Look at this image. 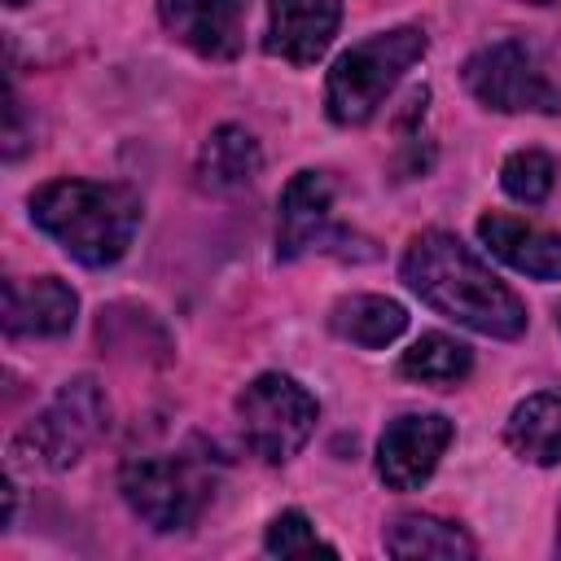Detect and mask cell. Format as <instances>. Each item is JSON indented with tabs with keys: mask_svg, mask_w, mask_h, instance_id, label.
Segmentation results:
<instances>
[{
	"mask_svg": "<svg viewBox=\"0 0 561 561\" xmlns=\"http://www.w3.org/2000/svg\"><path fill=\"white\" fill-rule=\"evenodd\" d=\"M403 280L408 289L434 307L438 316L486 333V337H522L526 329V307L522 298L451 232H421L412 237L403 254Z\"/></svg>",
	"mask_w": 561,
	"mask_h": 561,
	"instance_id": "1",
	"label": "cell"
},
{
	"mask_svg": "<svg viewBox=\"0 0 561 561\" xmlns=\"http://www.w3.org/2000/svg\"><path fill=\"white\" fill-rule=\"evenodd\" d=\"M31 219L83 267H110L136 237L140 197L127 184L53 180L31 197Z\"/></svg>",
	"mask_w": 561,
	"mask_h": 561,
	"instance_id": "2",
	"label": "cell"
},
{
	"mask_svg": "<svg viewBox=\"0 0 561 561\" xmlns=\"http://www.w3.org/2000/svg\"><path fill=\"white\" fill-rule=\"evenodd\" d=\"M430 39L421 26H394L381 35L359 39L355 48H346L324 83V105L329 118L342 127H359L377 114V105L390 96V88L403 79V70H412L425 57Z\"/></svg>",
	"mask_w": 561,
	"mask_h": 561,
	"instance_id": "3",
	"label": "cell"
},
{
	"mask_svg": "<svg viewBox=\"0 0 561 561\" xmlns=\"http://www.w3.org/2000/svg\"><path fill=\"white\" fill-rule=\"evenodd\" d=\"M316 412H320L316 399L285 373H263L237 394L241 434H245L250 451L272 465L302 451V443L316 430Z\"/></svg>",
	"mask_w": 561,
	"mask_h": 561,
	"instance_id": "4",
	"label": "cell"
},
{
	"mask_svg": "<svg viewBox=\"0 0 561 561\" xmlns=\"http://www.w3.org/2000/svg\"><path fill=\"white\" fill-rule=\"evenodd\" d=\"M105 430H110L105 390L96 386V377H75L26 425L18 447H31V456H39V465H48V469H70Z\"/></svg>",
	"mask_w": 561,
	"mask_h": 561,
	"instance_id": "5",
	"label": "cell"
},
{
	"mask_svg": "<svg viewBox=\"0 0 561 561\" xmlns=\"http://www.w3.org/2000/svg\"><path fill=\"white\" fill-rule=\"evenodd\" d=\"M123 500L153 530H188L206 504V478L184 456H136L123 465Z\"/></svg>",
	"mask_w": 561,
	"mask_h": 561,
	"instance_id": "6",
	"label": "cell"
},
{
	"mask_svg": "<svg viewBox=\"0 0 561 561\" xmlns=\"http://www.w3.org/2000/svg\"><path fill=\"white\" fill-rule=\"evenodd\" d=\"M465 83L486 110H500V114H522V110L557 114L561 110V92L548 83L535 53L517 39H495L478 48L465 61Z\"/></svg>",
	"mask_w": 561,
	"mask_h": 561,
	"instance_id": "7",
	"label": "cell"
},
{
	"mask_svg": "<svg viewBox=\"0 0 561 561\" xmlns=\"http://www.w3.org/2000/svg\"><path fill=\"white\" fill-rule=\"evenodd\" d=\"M355 237L333 224V184L324 171H298L280 193V228H276V259H298L307 250L351 254Z\"/></svg>",
	"mask_w": 561,
	"mask_h": 561,
	"instance_id": "8",
	"label": "cell"
},
{
	"mask_svg": "<svg viewBox=\"0 0 561 561\" xmlns=\"http://www.w3.org/2000/svg\"><path fill=\"white\" fill-rule=\"evenodd\" d=\"M451 421L438 412H416V416H399L381 430L377 438V473L386 486L394 491H416L421 482H430V473L438 469L447 443H451Z\"/></svg>",
	"mask_w": 561,
	"mask_h": 561,
	"instance_id": "9",
	"label": "cell"
},
{
	"mask_svg": "<svg viewBox=\"0 0 561 561\" xmlns=\"http://www.w3.org/2000/svg\"><path fill=\"white\" fill-rule=\"evenodd\" d=\"M337 22H342L337 0H272L263 48L280 61L307 66L333 44Z\"/></svg>",
	"mask_w": 561,
	"mask_h": 561,
	"instance_id": "10",
	"label": "cell"
},
{
	"mask_svg": "<svg viewBox=\"0 0 561 561\" xmlns=\"http://www.w3.org/2000/svg\"><path fill=\"white\" fill-rule=\"evenodd\" d=\"M158 13L162 26L202 57L224 61L241 53V35H245L241 0H158Z\"/></svg>",
	"mask_w": 561,
	"mask_h": 561,
	"instance_id": "11",
	"label": "cell"
},
{
	"mask_svg": "<svg viewBox=\"0 0 561 561\" xmlns=\"http://www.w3.org/2000/svg\"><path fill=\"white\" fill-rule=\"evenodd\" d=\"M79 316V298L57 276L4 280V329L13 337H61Z\"/></svg>",
	"mask_w": 561,
	"mask_h": 561,
	"instance_id": "12",
	"label": "cell"
},
{
	"mask_svg": "<svg viewBox=\"0 0 561 561\" xmlns=\"http://www.w3.org/2000/svg\"><path fill=\"white\" fill-rule=\"evenodd\" d=\"M478 237L513 272H526L535 280H561V237L557 232H543L526 219L491 210V215L478 219Z\"/></svg>",
	"mask_w": 561,
	"mask_h": 561,
	"instance_id": "13",
	"label": "cell"
},
{
	"mask_svg": "<svg viewBox=\"0 0 561 561\" xmlns=\"http://www.w3.org/2000/svg\"><path fill=\"white\" fill-rule=\"evenodd\" d=\"M263 167V153H259V140L237 127V123H224L206 136L202 153H197V180L202 188L210 193H237L245 188Z\"/></svg>",
	"mask_w": 561,
	"mask_h": 561,
	"instance_id": "14",
	"label": "cell"
},
{
	"mask_svg": "<svg viewBox=\"0 0 561 561\" xmlns=\"http://www.w3.org/2000/svg\"><path fill=\"white\" fill-rule=\"evenodd\" d=\"M504 438L517 456L535 465H557L561 460V394H530L526 403L513 408Z\"/></svg>",
	"mask_w": 561,
	"mask_h": 561,
	"instance_id": "15",
	"label": "cell"
},
{
	"mask_svg": "<svg viewBox=\"0 0 561 561\" xmlns=\"http://www.w3.org/2000/svg\"><path fill=\"white\" fill-rule=\"evenodd\" d=\"M333 333L346 337V342H359V346H390L403 329H408V311L394 302V298H381V294H351L333 307L329 316Z\"/></svg>",
	"mask_w": 561,
	"mask_h": 561,
	"instance_id": "16",
	"label": "cell"
},
{
	"mask_svg": "<svg viewBox=\"0 0 561 561\" xmlns=\"http://www.w3.org/2000/svg\"><path fill=\"white\" fill-rule=\"evenodd\" d=\"M386 552L390 557H473V539L443 517L408 513L386 526Z\"/></svg>",
	"mask_w": 561,
	"mask_h": 561,
	"instance_id": "17",
	"label": "cell"
},
{
	"mask_svg": "<svg viewBox=\"0 0 561 561\" xmlns=\"http://www.w3.org/2000/svg\"><path fill=\"white\" fill-rule=\"evenodd\" d=\"M469 368H473L469 346L456 342V337H447V333L416 337L403 351V359H399V373L412 377V381H425V386H456V381L469 377Z\"/></svg>",
	"mask_w": 561,
	"mask_h": 561,
	"instance_id": "18",
	"label": "cell"
},
{
	"mask_svg": "<svg viewBox=\"0 0 561 561\" xmlns=\"http://www.w3.org/2000/svg\"><path fill=\"white\" fill-rule=\"evenodd\" d=\"M552 180H557V167L543 149H517L504 158L500 167V184L513 202H526V206H539L548 193H552Z\"/></svg>",
	"mask_w": 561,
	"mask_h": 561,
	"instance_id": "19",
	"label": "cell"
},
{
	"mask_svg": "<svg viewBox=\"0 0 561 561\" xmlns=\"http://www.w3.org/2000/svg\"><path fill=\"white\" fill-rule=\"evenodd\" d=\"M263 548L276 552V557H307V552H329V557H333V552H337L333 543H324V539L316 535V526H311L307 513H298V508L272 517V526H267V535H263Z\"/></svg>",
	"mask_w": 561,
	"mask_h": 561,
	"instance_id": "20",
	"label": "cell"
},
{
	"mask_svg": "<svg viewBox=\"0 0 561 561\" xmlns=\"http://www.w3.org/2000/svg\"><path fill=\"white\" fill-rule=\"evenodd\" d=\"M4 4H9V9H18V4H26V0H4Z\"/></svg>",
	"mask_w": 561,
	"mask_h": 561,
	"instance_id": "21",
	"label": "cell"
},
{
	"mask_svg": "<svg viewBox=\"0 0 561 561\" xmlns=\"http://www.w3.org/2000/svg\"><path fill=\"white\" fill-rule=\"evenodd\" d=\"M526 4H552V0H526Z\"/></svg>",
	"mask_w": 561,
	"mask_h": 561,
	"instance_id": "22",
	"label": "cell"
},
{
	"mask_svg": "<svg viewBox=\"0 0 561 561\" xmlns=\"http://www.w3.org/2000/svg\"><path fill=\"white\" fill-rule=\"evenodd\" d=\"M557 548H561V535H557Z\"/></svg>",
	"mask_w": 561,
	"mask_h": 561,
	"instance_id": "23",
	"label": "cell"
}]
</instances>
